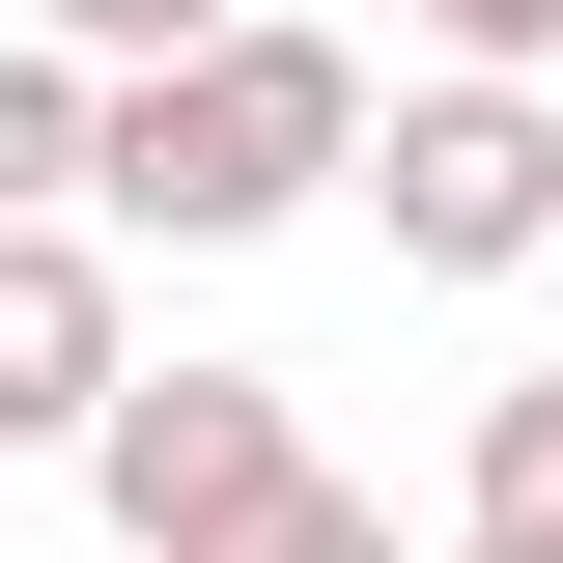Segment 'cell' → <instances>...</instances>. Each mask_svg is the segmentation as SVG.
Instances as JSON below:
<instances>
[{"label": "cell", "mask_w": 563, "mask_h": 563, "mask_svg": "<svg viewBox=\"0 0 563 563\" xmlns=\"http://www.w3.org/2000/svg\"><path fill=\"white\" fill-rule=\"evenodd\" d=\"M339 169H366V57H339V29H198V57L113 85L85 225H141V254H254V225H310Z\"/></svg>", "instance_id": "cell-1"}, {"label": "cell", "mask_w": 563, "mask_h": 563, "mask_svg": "<svg viewBox=\"0 0 563 563\" xmlns=\"http://www.w3.org/2000/svg\"><path fill=\"white\" fill-rule=\"evenodd\" d=\"M366 198H395V254H422V282H536V254H563V85L422 57L395 113H366Z\"/></svg>", "instance_id": "cell-2"}, {"label": "cell", "mask_w": 563, "mask_h": 563, "mask_svg": "<svg viewBox=\"0 0 563 563\" xmlns=\"http://www.w3.org/2000/svg\"><path fill=\"white\" fill-rule=\"evenodd\" d=\"M85 479H113V536H141V563H225L282 479H310V395H282V366H113Z\"/></svg>", "instance_id": "cell-3"}, {"label": "cell", "mask_w": 563, "mask_h": 563, "mask_svg": "<svg viewBox=\"0 0 563 563\" xmlns=\"http://www.w3.org/2000/svg\"><path fill=\"white\" fill-rule=\"evenodd\" d=\"M113 366H141L113 225H0V451H85V422H113Z\"/></svg>", "instance_id": "cell-4"}, {"label": "cell", "mask_w": 563, "mask_h": 563, "mask_svg": "<svg viewBox=\"0 0 563 563\" xmlns=\"http://www.w3.org/2000/svg\"><path fill=\"white\" fill-rule=\"evenodd\" d=\"M85 169H113V57L0 29V225H85Z\"/></svg>", "instance_id": "cell-5"}, {"label": "cell", "mask_w": 563, "mask_h": 563, "mask_svg": "<svg viewBox=\"0 0 563 563\" xmlns=\"http://www.w3.org/2000/svg\"><path fill=\"white\" fill-rule=\"evenodd\" d=\"M451 536H563V366H536V395H479V451H451Z\"/></svg>", "instance_id": "cell-6"}, {"label": "cell", "mask_w": 563, "mask_h": 563, "mask_svg": "<svg viewBox=\"0 0 563 563\" xmlns=\"http://www.w3.org/2000/svg\"><path fill=\"white\" fill-rule=\"evenodd\" d=\"M29 29H57V57H113V85H141V57H198V29H254V0H29Z\"/></svg>", "instance_id": "cell-7"}, {"label": "cell", "mask_w": 563, "mask_h": 563, "mask_svg": "<svg viewBox=\"0 0 563 563\" xmlns=\"http://www.w3.org/2000/svg\"><path fill=\"white\" fill-rule=\"evenodd\" d=\"M225 563H395V507H366V479H282V507H254Z\"/></svg>", "instance_id": "cell-8"}, {"label": "cell", "mask_w": 563, "mask_h": 563, "mask_svg": "<svg viewBox=\"0 0 563 563\" xmlns=\"http://www.w3.org/2000/svg\"><path fill=\"white\" fill-rule=\"evenodd\" d=\"M422 57H507V85H563V0H422Z\"/></svg>", "instance_id": "cell-9"}, {"label": "cell", "mask_w": 563, "mask_h": 563, "mask_svg": "<svg viewBox=\"0 0 563 563\" xmlns=\"http://www.w3.org/2000/svg\"><path fill=\"white\" fill-rule=\"evenodd\" d=\"M451 563H563V536H451Z\"/></svg>", "instance_id": "cell-10"}, {"label": "cell", "mask_w": 563, "mask_h": 563, "mask_svg": "<svg viewBox=\"0 0 563 563\" xmlns=\"http://www.w3.org/2000/svg\"><path fill=\"white\" fill-rule=\"evenodd\" d=\"M536 310H563V254H536Z\"/></svg>", "instance_id": "cell-11"}]
</instances>
